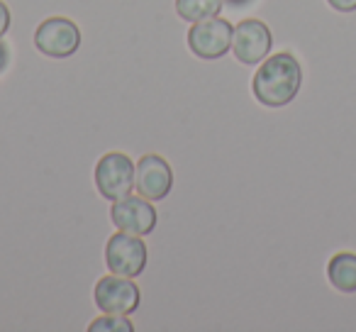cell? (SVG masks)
<instances>
[{
    "label": "cell",
    "mask_w": 356,
    "mask_h": 332,
    "mask_svg": "<svg viewBox=\"0 0 356 332\" xmlns=\"http://www.w3.org/2000/svg\"><path fill=\"white\" fill-rule=\"evenodd\" d=\"M134 189L152 203L168 198L173 191V169L161 154H144L134 164Z\"/></svg>",
    "instance_id": "obj_9"
},
{
    "label": "cell",
    "mask_w": 356,
    "mask_h": 332,
    "mask_svg": "<svg viewBox=\"0 0 356 332\" xmlns=\"http://www.w3.org/2000/svg\"><path fill=\"white\" fill-rule=\"evenodd\" d=\"M225 3L232 8H244V6H249V3H254V0H225Z\"/></svg>",
    "instance_id": "obj_16"
},
{
    "label": "cell",
    "mask_w": 356,
    "mask_h": 332,
    "mask_svg": "<svg viewBox=\"0 0 356 332\" xmlns=\"http://www.w3.org/2000/svg\"><path fill=\"white\" fill-rule=\"evenodd\" d=\"M10 61H13L10 47H8L3 40H0V74H6V71L10 69Z\"/></svg>",
    "instance_id": "obj_14"
},
{
    "label": "cell",
    "mask_w": 356,
    "mask_h": 332,
    "mask_svg": "<svg viewBox=\"0 0 356 332\" xmlns=\"http://www.w3.org/2000/svg\"><path fill=\"white\" fill-rule=\"evenodd\" d=\"M327 278L341 293H356V254L337 252L327 264Z\"/></svg>",
    "instance_id": "obj_10"
},
{
    "label": "cell",
    "mask_w": 356,
    "mask_h": 332,
    "mask_svg": "<svg viewBox=\"0 0 356 332\" xmlns=\"http://www.w3.org/2000/svg\"><path fill=\"white\" fill-rule=\"evenodd\" d=\"M147 262L149 249L147 242L139 235H129L118 230L105 242V267H108V271L137 278L147 269Z\"/></svg>",
    "instance_id": "obj_5"
},
{
    "label": "cell",
    "mask_w": 356,
    "mask_h": 332,
    "mask_svg": "<svg viewBox=\"0 0 356 332\" xmlns=\"http://www.w3.org/2000/svg\"><path fill=\"white\" fill-rule=\"evenodd\" d=\"M88 332H134V325L129 315L120 313H103L88 325Z\"/></svg>",
    "instance_id": "obj_12"
},
{
    "label": "cell",
    "mask_w": 356,
    "mask_h": 332,
    "mask_svg": "<svg viewBox=\"0 0 356 332\" xmlns=\"http://www.w3.org/2000/svg\"><path fill=\"white\" fill-rule=\"evenodd\" d=\"M330 8H334L337 13H354L356 10V0H327Z\"/></svg>",
    "instance_id": "obj_15"
},
{
    "label": "cell",
    "mask_w": 356,
    "mask_h": 332,
    "mask_svg": "<svg viewBox=\"0 0 356 332\" xmlns=\"http://www.w3.org/2000/svg\"><path fill=\"white\" fill-rule=\"evenodd\" d=\"M93 303L100 313H120V315H132L142 306V291L134 283V278L120 276L110 271L108 276L98 278L93 288Z\"/></svg>",
    "instance_id": "obj_6"
},
{
    "label": "cell",
    "mask_w": 356,
    "mask_h": 332,
    "mask_svg": "<svg viewBox=\"0 0 356 332\" xmlns=\"http://www.w3.org/2000/svg\"><path fill=\"white\" fill-rule=\"evenodd\" d=\"M225 8V0H176L173 3V10L184 22H200L210 20V17H218Z\"/></svg>",
    "instance_id": "obj_11"
},
{
    "label": "cell",
    "mask_w": 356,
    "mask_h": 332,
    "mask_svg": "<svg viewBox=\"0 0 356 332\" xmlns=\"http://www.w3.org/2000/svg\"><path fill=\"white\" fill-rule=\"evenodd\" d=\"M81 27L71 17H47L35 30V49L49 59H69L81 49Z\"/></svg>",
    "instance_id": "obj_2"
},
{
    "label": "cell",
    "mask_w": 356,
    "mask_h": 332,
    "mask_svg": "<svg viewBox=\"0 0 356 332\" xmlns=\"http://www.w3.org/2000/svg\"><path fill=\"white\" fill-rule=\"evenodd\" d=\"M302 86V66L291 52L268 54L252 79V93L264 108H286Z\"/></svg>",
    "instance_id": "obj_1"
},
{
    "label": "cell",
    "mask_w": 356,
    "mask_h": 332,
    "mask_svg": "<svg viewBox=\"0 0 356 332\" xmlns=\"http://www.w3.org/2000/svg\"><path fill=\"white\" fill-rule=\"evenodd\" d=\"M93 181L108 203L124 198L134 191V161L124 152L103 154L95 164Z\"/></svg>",
    "instance_id": "obj_4"
},
{
    "label": "cell",
    "mask_w": 356,
    "mask_h": 332,
    "mask_svg": "<svg viewBox=\"0 0 356 332\" xmlns=\"http://www.w3.org/2000/svg\"><path fill=\"white\" fill-rule=\"evenodd\" d=\"M10 22H13L10 8H8L6 0H0V40L8 35V30H10Z\"/></svg>",
    "instance_id": "obj_13"
},
{
    "label": "cell",
    "mask_w": 356,
    "mask_h": 332,
    "mask_svg": "<svg viewBox=\"0 0 356 332\" xmlns=\"http://www.w3.org/2000/svg\"><path fill=\"white\" fill-rule=\"evenodd\" d=\"M271 47H273V35L266 22L257 20V17H249V20H242L239 25H234L232 54L239 64L259 66L271 54Z\"/></svg>",
    "instance_id": "obj_8"
},
{
    "label": "cell",
    "mask_w": 356,
    "mask_h": 332,
    "mask_svg": "<svg viewBox=\"0 0 356 332\" xmlns=\"http://www.w3.org/2000/svg\"><path fill=\"white\" fill-rule=\"evenodd\" d=\"M110 220H113L115 230L147 237V235H152L154 230H156L159 213L152 200H147L139 193L137 196L129 193V196H124V198L110 203Z\"/></svg>",
    "instance_id": "obj_7"
},
{
    "label": "cell",
    "mask_w": 356,
    "mask_h": 332,
    "mask_svg": "<svg viewBox=\"0 0 356 332\" xmlns=\"http://www.w3.org/2000/svg\"><path fill=\"white\" fill-rule=\"evenodd\" d=\"M232 35L234 27L225 17H210V20L193 22L188 27V49L203 61H218L232 52Z\"/></svg>",
    "instance_id": "obj_3"
}]
</instances>
